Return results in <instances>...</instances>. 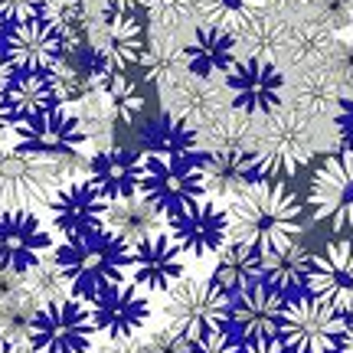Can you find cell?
I'll return each instance as SVG.
<instances>
[{"mask_svg": "<svg viewBox=\"0 0 353 353\" xmlns=\"http://www.w3.org/2000/svg\"><path fill=\"white\" fill-rule=\"evenodd\" d=\"M229 236L252 249H272L298 239L301 203L281 180H252L226 206Z\"/></svg>", "mask_w": 353, "mask_h": 353, "instance_id": "6da1fadb", "label": "cell"}, {"mask_svg": "<svg viewBox=\"0 0 353 353\" xmlns=\"http://www.w3.org/2000/svg\"><path fill=\"white\" fill-rule=\"evenodd\" d=\"M317 151V118L294 105H281L275 114H265L252 148L255 180H288L301 170Z\"/></svg>", "mask_w": 353, "mask_h": 353, "instance_id": "7a4b0ae2", "label": "cell"}, {"mask_svg": "<svg viewBox=\"0 0 353 353\" xmlns=\"http://www.w3.org/2000/svg\"><path fill=\"white\" fill-rule=\"evenodd\" d=\"M128 252H131V245L125 239L99 229L92 236L63 239L52 249V259L59 262L63 275L69 278V285L79 298H88V294L108 288L114 281H125Z\"/></svg>", "mask_w": 353, "mask_h": 353, "instance_id": "3957f363", "label": "cell"}, {"mask_svg": "<svg viewBox=\"0 0 353 353\" xmlns=\"http://www.w3.org/2000/svg\"><path fill=\"white\" fill-rule=\"evenodd\" d=\"M138 193L167 216L174 219L187 206L200 203L203 180H200V154H170L161 148H151L138 157V180H134Z\"/></svg>", "mask_w": 353, "mask_h": 353, "instance_id": "277c9868", "label": "cell"}, {"mask_svg": "<svg viewBox=\"0 0 353 353\" xmlns=\"http://www.w3.org/2000/svg\"><path fill=\"white\" fill-rule=\"evenodd\" d=\"M63 187L59 164L0 141V210H43Z\"/></svg>", "mask_w": 353, "mask_h": 353, "instance_id": "5b68a950", "label": "cell"}, {"mask_svg": "<svg viewBox=\"0 0 353 353\" xmlns=\"http://www.w3.org/2000/svg\"><path fill=\"white\" fill-rule=\"evenodd\" d=\"M347 317L314 294H294L285 301L278 337L294 353H337Z\"/></svg>", "mask_w": 353, "mask_h": 353, "instance_id": "8992f818", "label": "cell"}, {"mask_svg": "<svg viewBox=\"0 0 353 353\" xmlns=\"http://www.w3.org/2000/svg\"><path fill=\"white\" fill-rule=\"evenodd\" d=\"M229 307L232 298L213 285V278H180L174 288L167 291L164 301V321L167 327L180 330L183 337H200L213 327L229 324Z\"/></svg>", "mask_w": 353, "mask_h": 353, "instance_id": "52a82bcc", "label": "cell"}, {"mask_svg": "<svg viewBox=\"0 0 353 353\" xmlns=\"http://www.w3.org/2000/svg\"><path fill=\"white\" fill-rule=\"evenodd\" d=\"M92 334L95 321L85 298H59L37 307L26 343L37 353H85Z\"/></svg>", "mask_w": 353, "mask_h": 353, "instance_id": "ba28073f", "label": "cell"}, {"mask_svg": "<svg viewBox=\"0 0 353 353\" xmlns=\"http://www.w3.org/2000/svg\"><path fill=\"white\" fill-rule=\"evenodd\" d=\"M307 206L317 223L353 239V151L341 148L321 161L307 187Z\"/></svg>", "mask_w": 353, "mask_h": 353, "instance_id": "9c48e42d", "label": "cell"}, {"mask_svg": "<svg viewBox=\"0 0 353 353\" xmlns=\"http://www.w3.org/2000/svg\"><path fill=\"white\" fill-rule=\"evenodd\" d=\"M17 148L26 154H37L46 161H72L79 157V151L88 144V131L82 125L79 112L56 105L50 112L33 114V118H20L17 121Z\"/></svg>", "mask_w": 353, "mask_h": 353, "instance_id": "30bf717a", "label": "cell"}, {"mask_svg": "<svg viewBox=\"0 0 353 353\" xmlns=\"http://www.w3.org/2000/svg\"><path fill=\"white\" fill-rule=\"evenodd\" d=\"M226 92L232 108L245 114H275L285 105V76L278 63L268 59H255V56H239L236 63L226 69Z\"/></svg>", "mask_w": 353, "mask_h": 353, "instance_id": "8fae6325", "label": "cell"}, {"mask_svg": "<svg viewBox=\"0 0 353 353\" xmlns=\"http://www.w3.org/2000/svg\"><path fill=\"white\" fill-rule=\"evenodd\" d=\"M144 294L148 291H141L131 281H114L108 288L88 294L85 304L92 311L95 330L105 337H134L151 317V304Z\"/></svg>", "mask_w": 353, "mask_h": 353, "instance_id": "7c38bea8", "label": "cell"}, {"mask_svg": "<svg viewBox=\"0 0 353 353\" xmlns=\"http://www.w3.org/2000/svg\"><path fill=\"white\" fill-rule=\"evenodd\" d=\"M187 252L176 245V239L167 232H157L151 239L134 242L128 252V278L141 291H170L183 278Z\"/></svg>", "mask_w": 353, "mask_h": 353, "instance_id": "4fadbf2b", "label": "cell"}, {"mask_svg": "<svg viewBox=\"0 0 353 353\" xmlns=\"http://www.w3.org/2000/svg\"><path fill=\"white\" fill-rule=\"evenodd\" d=\"M105 196L92 187V180H65L50 200V223L59 232V239H79L101 229L105 219Z\"/></svg>", "mask_w": 353, "mask_h": 353, "instance_id": "5bb4252c", "label": "cell"}, {"mask_svg": "<svg viewBox=\"0 0 353 353\" xmlns=\"http://www.w3.org/2000/svg\"><path fill=\"white\" fill-rule=\"evenodd\" d=\"M50 252V229L33 210H0V268L23 275Z\"/></svg>", "mask_w": 353, "mask_h": 353, "instance_id": "9a60e30c", "label": "cell"}, {"mask_svg": "<svg viewBox=\"0 0 353 353\" xmlns=\"http://www.w3.org/2000/svg\"><path fill=\"white\" fill-rule=\"evenodd\" d=\"M307 294H314L341 314H353V239H334L311 259Z\"/></svg>", "mask_w": 353, "mask_h": 353, "instance_id": "2e32d148", "label": "cell"}, {"mask_svg": "<svg viewBox=\"0 0 353 353\" xmlns=\"http://www.w3.org/2000/svg\"><path fill=\"white\" fill-rule=\"evenodd\" d=\"M170 236L190 259H213L232 236H229V213L219 210L210 196L187 206L170 219Z\"/></svg>", "mask_w": 353, "mask_h": 353, "instance_id": "e0dca14e", "label": "cell"}, {"mask_svg": "<svg viewBox=\"0 0 353 353\" xmlns=\"http://www.w3.org/2000/svg\"><path fill=\"white\" fill-rule=\"evenodd\" d=\"M164 95V108L170 118L183 121V125H193L200 131L206 121H213L216 114H223L226 108H232L226 92V82H216V79L206 76H193L187 72L183 79H176L170 88L161 92Z\"/></svg>", "mask_w": 353, "mask_h": 353, "instance_id": "ac0fdd59", "label": "cell"}, {"mask_svg": "<svg viewBox=\"0 0 353 353\" xmlns=\"http://www.w3.org/2000/svg\"><path fill=\"white\" fill-rule=\"evenodd\" d=\"M3 52L10 56L17 72H50L65 56V43L43 17H33L23 23H10Z\"/></svg>", "mask_w": 353, "mask_h": 353, "instance_id": "d6986e66", "label": "cell"}, {"mask_svg": "<svg viewBox=\"0 0 353 353\" xmlns=\"http://www.w3.org/2000/svg\"><path fill=\"white\" fill-rule=\"evenodd\" d=\"M285 294L275 291L272 285H252V288L232 294V307H229V324L236 330L242 343L259 341V337H275L281 327V311H285Z\"/></svg>", "mask_w": 353, "mask_h": 353, "instance_id": "ffe728a7", "label": "cell"}, {"mask_svg": "<svg viewBox=\"0 0 353 353\" xmlns=\"http://www.w3.org/2000/svg\"><path fill=\"white\" fill-rule=\"evenodd\" d=\"M101 229L118 236V239H125L128 245H134V242L151 239L157 232H167V229H170V219H167L144 193L131 190L125 196H114V200L105 203Z\"/></svg>", "mask_w": 353, "mask_h": 353, "instance_id": "44dd1931", "label": "cell"}, {"mask_svg": "<svg viewBox=\"0 0 353 353\" xmlns=\"http://www.w3.org/2000/svg\"><path fill=\"white\" fill-rule=\"evenodd\" d=\"M144 26L138 23V17L128 10H105V17L95 26V43L92 50L99 52L105 63H112L114 69H131L141 63L144 56Z\"/></svg>", "mask_w": 353, "mask_h": 353, "instance_id": "7402d4cb", "label": "cell"}, {"mask_svg": "<svg viewBox=\"0 0 353 353\" xmlns=\"http://www.w3.org/2000/svg\"><path fill=\"white\" fill-rule=\"evenodd\" d=\"M183 52H187V69L193 76L216 79V76H226V69L239 59V39L229 30L203 23L183 43Z\"/></svg>", "mask_w": 353, "mask_h": 353, "instance_id": "603a6c76", "label": "cell"}, {"mask_svg": "<svg viewBox=\"0 0 353 353\" xmlns=\"http://www.w3.org/2000/svg\"><path fill=\"white\" fill-rule=\"evenodd\" d=\"M196 134H200V154H252L259 125L255 114L226 108L213 121H206Z\"/></svg>", "mask_w": 353, "mask_h": 353, "instance_id": "cb8c5ba5", "label": "cell"}, {"mask_svg": "<svg viewBox=\"0 0 353 353\" xmlns=\"http://www.w3.org/2000/svg\"><path fill=\"white\" fill-rule=\"evenodd\" d=\"M311 259L314 255L307 252L298 239L285 242V245L262 249V281L272 285L275 291H281V294H294V291L307 288Z\"/></svg>", "mask_w": 353, "mask_h": 353, "instance_id": "d4e9b609", "label": "cell"}, {"mask_svg": "<svg viewBox=\"0 0 353 353\" xmlns=\"http://www.w3.org/2000/svg\"><path fill=\"white\" fill-rule=\"evenodd\" d=\"M213 259L216 265L210 278H213V285H219L226 291L229 298L262 281V252L252 249V245H245V242L229 239Z\"/></svg>", "mask_w": 353, "mask_h": 353, "instance_id": "484cf974", "label": "cell"}, {"mask_svg": "<svg viewBox=\"0 0 353 353\" xmlns=\"http://www.w3.org/2000/svg\"><path fill=\"white\" fill-rule=\"evenodd\" d=\"M200 180L206 196H236L255 180L252 154H200Z\"/></svg>", "mask_w": 353, "mask_h": 353, "instance_id": "4316f807", "label": "cell"}, {"mask_svg": "<svg viewBox=\"0 0 353 353\" xmlns=\"http://www.w3.org/2000/svg\"><path fill=\"white\" fill-rule=\"evenodd\" d=\"M291 33H294V26L285 17L265 10L255 23H249L242 33H236L239 56H255V59L281 63V59H288V52H291Z\"/></svg>", "mask_w": 353, "mask_h": 353, "instance_id": "83f0119b", "label": "cell"}, {"mask_svg": "<svg viewBox=\"0 0 353 353\" xmlns=\"http://www.w3.org/2000/svg\"><path fill=\"white\" fill-rule=\"evenodd\" d=\"M141 72L148 82L161 88H170L176 79H183L190 72L187 69V52H183V43H176L170 30H157L154 26V37L148 39L144 46V56H141Z\"/></svg>", "mask_w": 353, "mask_h": 353, "instance_id": "f1b7e54d", "label": "cell"}, {"mask_svg": "<svg viewBox=\"0 0 353 353\" xmlns=\"http://www.w3.org/2000/svg\"><path fill=\"white\" fill-rule=\"evenodd\" d=\"M85 170H88L92 187L99 190L105 200H114V196H125L131 190H138L134 187V180H138V157L121 151V148L99 151L85 164Z\"/></svg>", "mask_w": 353, "mask_h": 353, "instance_id": "f546056e", "label": "cell"}, {"mask_svg": "<svg viewBox=\"0 0 353 353\" xmlns=\"http://www.w3.org/2000/svg\"><path fill=\"white\" fill-rule=\"evenodd\" d=\"M341 99H343V85L321 65V69H304L301 82L294 85L291 105L301 108L304 114L317 118V121H330L334 125V114H337Z\"/></svg>", "mask_w": 353, "mask_h": 353, "instance_id": "4dcf8cb0", "label": "cell"}, {"mask_svg": "<svg viewBox=\"0 0 353 353\" xmlns=\"http://www.w3.org/2000/svg\"><path fill=\"white\" fill-rule=\"evenodd\" d=\"M7 95H10L17 118H33V114H43L56 105H63L50 72H17Z\"/></svg>", "mask_w": 353, "mask_h": 353, "instance_id": "1f68e13d", "label": "cell"}, {"mask_svg": "<svg viewBox=\"0 0 353 353\" xmlns=\"http://www.w3.org/2000/svg\"><path fill=\"white\" fill-rule=\"evenodd\" d=\"M95 92L101 95V101L108 105V112L118 125H131L138 121L144 112V95H141L138 82H131L125 76V69H108L105 76L95 82Z\"/></svg>", "mask_w": 353, "mask_h": 353, "instance_id": "d6a6232c", "label": "cell"}, {"mask_svg": "<svg viewBox=\"0 0 353 353\" xmlns=\"http://www.w3.org/2000/svg\"><path fill=\"white\" fill-rule=\"evenodd\" d=\"M265 10H268L265 0H196V13L203 23L229 30V33H242Z\"/></svg>", "mask_w": 353, "mask_h": 353, "instance_id": "836d02e7", "label": "cell"}, {"mask_svg": "<svg viewBox=\"0 0 353 353\" xmlns=\"http://www.w3.org/2000/svg\"><path fill=\"white\" fill-rule=\"evenodd\" d=\"M23 291L37 307L39 304H50V301H59V298H72V294H76L72 285H69V278L63 275L59 262L52 259V252L23 272Z\"/></svg>", "mask_w": 353, "mask_h": 353, "instance_id": "e575fe53", "label": "cell"}, {"mask_svg": "<svg viewBox=\"0 0 353 353\" xmlns=\"http://www.w3.org/2000/svg\"><path fill=\"white\" fill-rule=\"evenodd\" d=\"M50 76H52V85L59 92V101H63V105H79L85 95L95 92V85H92V79H88V72H85V65L76 63L72 56H63V59L50 69Z\"/></svg>", "mask_w": 353, "mask_h": 353, "instance_id": "d590c367", "label": "cell"}, {"mask_svg": "<svg viewBox=\"0 0 353 353\" xmlns=\"http://www.w3.org/2000/svg\"><path fill=\"white\" fill-rule=\"evenodd\" d=\"M144 10L151 13V20L157 30H183V26L200 17L196 13V0H144Z\"/></svg>", "mask_w": 353, "mask_h": 353, "instance_id": "8d00e7d4", "label": "cell"}, {"mask_svg": "<svg viewBox=\"0 0 353 353\" xmlns=\"http://www.w3.org/2000/svg\"><path fill=\"white\" fill-rule=\"evenodd\" d=\"M307 20L327 26V30H347L353 23V0H311Z\"/></svg>", "mask_w": 353, "mask_h": 353, "instance_id": "74e56055", "label": "cell"}, {"mask_svg": "<svg viewBox=\"0 0 353 353\" xmlns=\"http://www.w3.org/2000/svg\"><path fill=\"white\" fill-rule=\"evenodd\" d=\"M330 76L337 79L343 88L353 85V37L347 39H334V46H330V56L327 63H324Z\"/></svg>", "mask_w": 353, "mask_h": 353, "instance_id": "f35d334b", "label": "cell"}, {"mask_svg": "<svg viewBox=\"0 0 353 353\" xmlns=\"http://www.w3.org/2000/svg\"><path fill=\"white\" fill-rule=\"evenodd\" d=\"M190 353H242V343L226 327H213L190 341Z\"/></svg>", "mask_w": 353, "mask_h": 353, "instance_id": "ab89813d", "label": "cell"}, {"mask_svg": "<svg viewBox=\"0 0 353 353\" xmlns=\"http://www.w3.org/2000/svg\"><path fill=\"white\" fill-rule=\"evenodd\" d=\"M144 347L148 353H190V337H183L174 327H161L144 341Z\"/></svg>", "mask_w": 353, "mask_h": 353, "instance_id": "60d3db41", "label": "cell"}, {"mask_svg": "<svg viewBox=\"0 0 353 353\" xmlns=\"http://www.w3.org/2000/svg\"><path fill=\"white\" fill-rule=\"evenodd\" d=\"M334 128H337V141L343 151H353V85L343 88V99L334 114Z\"/></svg>", "mask_w": 353, "mask_h": 353, "instance_id": "b9f144b4", "label": "cell"}, {"mask_svg": "<svg viewBox=\"0 0 353 353\" xmlns=\"http://www.w3.org/2000/svg\"><path fill=\"white\" fill-rule=\"evenodd\" d=\"M43 10V0H0V17L7 23H23V20H33Z\"/></svg>", "mask_w": 353, "mask_h": 353, "instance_id": "7bdbcfd3", "label": "cell"}, {"mask_svg": "<svg viewBox=\"0 0 353 353\" xmlns=\"http://www.w3.org/2000/svg\"><path fill=\"white\" fill-rule=\"evenodd\" d=\"M242 353H294L281 337H259V341H245L242 343Z\"/></svg>", "mask_w": 353, "mask_h": 353, "instance_id": "ee69618b", "label": "cell"}, {"mask_svg": "<svg viewBox=\"0 0 353 353\" xmlns=\"http://www.w3.org/2000/svg\"><path fill=\"white\" fill-rule=\"evenodd\" d=\"M95 353H148V347L134 337H108V343H101Z\"/></svg>", "mask_w": 353, "mask_h": 353, "instance_id": "f6af8a7d", "label": "cell"}, {"mask_svg": "<svg viewBox=\"0 0 353 353\" xmlns=\"http://www.w3.org/2000/svg\"><path fill=\"white\" fill-rule=\"evenodd\" d=\"M17 121H20V118H17V112H13L10 95H7V92H0V141L17 131Z\"/></svg>", "mask_w": 353, "mask_h": 353, "instance_id": "bcb514c9", "label": "cell"}, {"mask_svg": "<svg viewBox=\"0 0 353 353\" xmlns=\"http://www.w3.org/2000/svg\"><path fill=\"white\" fill-rule=\"evenodd\" d=\"M268 10L278 13V17H291V13H307L311 0H265Z\"/></svg>", "mask_w": 353, "mask_h": 353, "instance_id": "7dc6e473", "label": "cell"}, {"mask_svg": "<svg viewBox=\"0 0 353 353\" xmlns=\"http://www.w3.org/2000/svg\"><path fill=\"white\" fill-rule=\"evenodd\" d=\"M13 79H17V65L10 63L7 52H0V92H10Z\"/></svg>", "mask_w": 353, "mask_h": 353, "instance_id": "c3c4849f", "label": "cell"}, {"mask_svg": "<svg viewBox=\"0 0 353 353\" xmlns=\"http://www.w3.org/2000/svg\"><path fill=\"white\" fill-rule=\"evenodd\" d=\"M0 353H37L33 347H26L23 341H10V337H0Z\"/></svg>", "mask_w": 353, "mask_h": 353, "instance_id": "681fc988", "label": "cell"}, {"mask_svg": "<svg viewBox=\"0 0 353 353\" xmlns=\"http://www.w3.org/2000/svg\"><path fill=\"white\" fill-rule=\"evenodd\" d=\"M138 7H144V0H105V10H128V13H134Z\"/></svg>", "mask_w": 353, "mask_h": 353, "instance_id": "f907efd6", "label": "cell"}, {"mask_svg": "<svg viewBox=\"0 0 353 353\" xmlns=\"http://www.w3.org/2000/svg\"><path fill=\"white\" fill-rule=\"evenodd\" d=\"M341 353H353V321H347V330H343V341H341Z\"/></svg>", "mask_w": 353, "mask_h": 353, "instance_id": "816d5d0a", "label": "cell"}, {"mask_svg": "<svg viewBox=\"0 0 353 353\" xmlns=\"http://www.w3.org/2000/svg\"><path fill=\"white\" fill-rule=\"evenodd\" d=\"M7 30H10V26H7V20H3V17H0V43H3V39H7Z\"/></svg>", "mask_w": 353, "mask_h": 353, "instance_id": "f5cc1de1", "label": "cell"}, {"mask_svg": "<svg viewBox=\"0 0 353 353\" xmlns=\"http://www.w3.org/2000/svg\"><path fill=\"white\" fill-rule=\"evenodd\" d=\"M337 353H341V350H337Z\"/></svg>", "mask_w": 353, "mask_h": 353, "instance_id": "db71d44e", "label": "cell"}]
</instances>
